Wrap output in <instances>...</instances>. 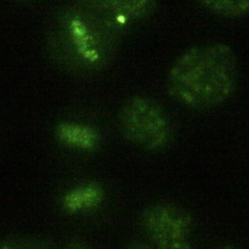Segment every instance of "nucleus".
<instances>
[{"label":"nucleus","instance_id":"f03ea898","mask_svg":"<svg viewBox=\"0 0 249 249\" xmlns=\"http://www.w3.org/2000/svg\"><path fill=\"white\" fill-rule=\"evenodd\" d=\"M238 79V60L224 42H207L182 52L170 65L166 89L177 102L194 109H209L226 101Z\"/></svg>","mask_w":249,"mask_h":249},{"label":"nucleus","instance_id":"6e6552de","mask_svg":"<svg viewBox=\"0 0 249 249\" xmlns=\"http://www.w3.org/2000/svg\"><path fill=\"white\" fill-rule=\"evenodd\" d=\"M0 249H55L50 243L34 237H14L0 241Z\"/></svg>","mask_w":249,"mask_h":249},{"label":"nucleus","instance_id":"423d86ee","mask_svg":"<svg viewBox=\"0 0 249 249\" xmlns=\"http://www.w3.org/2000/svg\"><path fill=\"white\" fill-rule=\"evenodd\" d=\"M55 134L64 144L81 150H93L99 143L97 131L86 124L69 122L61 123L56 126Z\"/></svg>","mask_w":249,"mask_h":249},{"label":"nucleus","instance_id":"9b49d317","mask_svg":"<svg viewBox=\"0 0 249 249\" xmlns=\"http://www.w3.org/2000/svg\"><path fill=\"white\" fill-rule=\"evenodd\" d=\"M215 249H238V248L233 246V245H222V246H219Z\"/></svg>","mask_w":249,"mask_h":249},{"label":"nucleus","instance_id":"7ed1b4c3","mask_svg":"<svg viewBox=\"0 0 249 249\" xmlns=\"http://www.w3.org/2000/svg\"><path fill=\"white\" fill-rule=\"evenodd\" d=\"M118 125L130 143L157 151L168 145L172 124L164 108L155 99L134 94L124 100L118 112Z\"/></svg>","mask_w":249,"mask_h":249},{"label":"nucleus","instance_id":"0eeeda50","mask_svg":"<svg viewBox=\"0 0 249 249\" xmlns=\"http://www.w3.org/2000/svg\"><path fill=\"white\" fill-rule=\"evenodd\" d=\"M199 5L225 17H239L249 12V0H203Z\"/></svg>","mask_w":249,"mask_h":249},{"label":"nucleus","instance_id":"f257e3e1","mask_svg":"<svg viewBox=\"0 0 249 249\" xmlns=\"http://www.w3.org/2000/svg\"><path fill=\"white\" fill-rule=\"evenodd\" d=\"M123 30L105 0L75 2L53 17L48 42L52 55L63 68L89 74L110 60Z\"/></svg>","mask_w":249,"mask_h":249},{"label":"nucleus","instance_id":"1a4fd4ad","mask_svg":"<svg viewBox=\"0 0 249 249\" xmlns=\"http://www.w3.org/2000/svg\"><path fill=\"white\" fill-rule=\"evenodd\" d=\"M66 249H91V248L83 242H73L69 244Z\"/></svg>","mask_w":249,"mask_h":249},{"label":"nucleus","instance_id":"20e7f679","mask_svg":"<svg viewBox=\"0 0 249 249\" xmlns=\"http://www.w3.org/2000/svg\"><path fill=\"white\" fill-rule=\"evenodd\" d=\"M141 227L155 249H194L191 213L174 202H156L140 217Z\"/></svg>","mask_w":249,"mask_h":249},{"label":"nucleus","instance_id":"39448f33","mask_svg":"<svg viewBox=\"0 0 249 249\" xmlns=\"http://www.w3.org/2000/svg\"><path fill=\"white\" fill-rule=\"evenodd\" d=\"M103 188L95 183H88L69 190L62 197V205L69 213L89 211L98 207L104 200Z\"/></svg>","mask_w":249,"mask_h":249},{"label":"nucleus","instance_id":"9d476101","mask_svg":"<svg viewBox=\"0 0 249 249\" xmlns=\"http://www.w3.org/2000/svg\"><path fill=\"white\" fill-rule=\"evenodd\" d=\"M127 249H153L152 247H150L147 244H143V243H135L132 244L131 246H129Z\"/></svg>","mask_w":249,"mask_h":249}]
</instances>
